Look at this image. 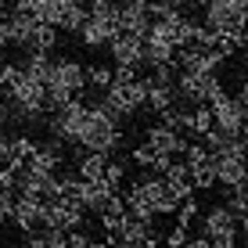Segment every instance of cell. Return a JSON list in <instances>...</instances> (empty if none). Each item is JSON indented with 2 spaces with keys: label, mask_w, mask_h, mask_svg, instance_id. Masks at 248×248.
<instances>
[{
  "label": "cell",
  "mask_w": 248,
  "mask_h": 248,
  "mask_svg": "<svg viewBox=\"0 0 248 248\" xmlns=\"http://www.w3.org/2000/svg\"><path fill=\"white\" fill-rule=\"evenodd\" d=\"M0 90H4L0 97L7 101V112L25 119V123H36V119L47 112L44 108V83H40L36 76H29L25 68H18V72L11 76V83L0 87Z\"/></svg>",
  "instance_id": "1"
},
{
  "label": "cell",
  "mask_w": 248,
  "mask_h": 248,
  "mask_svg": "<svg viewBox=\"0 0 248 248\" xmlns=\"http://www.w3.org/2000/svg\"><path fill=\"white\" fill-rule=\"evenodd\" d=\"M76 144H79L83 151H105V155H112V151L123 148V130L112 123V119H105L93 108V101H87V108H83V119H79V133H76Z\"/></svg>",
  "instance_id": "2"
},
{
  "label": "cell",
  "mask_w": 248,
  "mask_h": 248,
  "mask_svg": "<svg viewBox=\"0 0 248 248\" xmlns=\"http://www.w3.org/2000/svg\"><path fill=\"white\" fill-rule=\"evenodd\" d=\"M209 108H212V126H219V130H227V133H245V115H248L245 79H241L237 97H230V93L219 87V90L209 97Z\"/></svg>",
  "instance_id": "3"
},
{
  "label": "cell",
  "mask_w": 248,
  "mask_h": 248,
  "mask_svg": "<svg viewBox=\"0 0 248 248\" xmlns=\"http://www.w3.org/2000/svg\"><path fill=\"white\" fill-rule=\"evenodd\" d=\"M176 97L184 105H209V97L219 90V76L216 72H194V68H180L176 72Z\"/></svg>",
  "instance_id": "4"
},
{
  "label": "cell",
  "mask_w": 248,
  "mask_h": 248,
  "mask_svg": "<svg viewBox=\"0 0 248 248\" xmlns=\"http://www.w3.org/2000/svg\"><path fill=\"white\" fill-rule=\"evenodd\" d=\"M101 93L112 101L119 112H123V119H130V115H137V112H144V108H148V90H144V79H126V83H115V79H112Z\"/></svg>",
  "instance_id": "5"
},
{
  "label": "cell",
  "mask_w": 248,
  "mask_h": 248,
  "mask_svg": "<svg viewBox=\"0 0 248 248\" xmlns=\"http://www.w3.org/2000/svg\"><path fill=\"white\" fill-rule=\"evenodd\" d=\"M202 234L209 237V245H216V248H234L237 245V219H234V212H230L227 205L209 209L205 219H202Z\"/></svg>",
  "instance_id": "6"
},
{
  "label": "cell",
  "mask_w": 248,
  "mask_h": 248,
  "mask_svg": "<svg viewBox=\"0 0 248 248\" xmlns=\"http://www.w3.org/2000/svg\"><path fill=\"white\" fill-rule=\"evenodd\" d=\"M245 7L237 0H205V25L216 32H230V29H245Z\"/></svg>",
  "instance_id": "7"
},
{
  "label": "cell",
  "mask_w": 248,
  "mask_h": 248,
  "mask_svg": "<svg viewBox=\"0 0 248 248\" xmlns=\"http://www.w3.org/2000/svg\"><path fill=\"white\" fill-rule=\"evenodd\" d=\"M115 29H119V15H87V22H83L76 32H79V40L87 47L97 50V47H105L108 40L115 36Z\"/></svg>",
  "instance_id": "8"
},
{
  "label": "cell",
  "mask_w": 248,
  "mask_h": 248,
  "mask_svg": "<svg viewBox=\"0 0 248 248\" xmlns=\"http://www.w3.org/2000/svg\"><path fill=\"white\" fill-rule=\"evenodd\" d=\"M112 50L115 65H140V54H144V36H137L130 29H115V36L105 44Z\"/></svg>",
  "instance_id": "9"
},
{
  "label": "cell",
  "mask_w": 248,
  "mask_h": 248,
  "mask_svg": "<svg viewBox=\"0 0 248 248\" xmlns=\"http://www.w3.org/2000/svg\"><path fill=\"white\" fill-rule=\"evenodd\" d=\"M40 209H44V202H40V198H25V194H15L7 219H15V227H18L22 234H32L36 227H44V223H40Z\"/></svg>",
  "instance_id": "10"
},
{
  "label": "cell",
  "mask_w": 248,
  "mask_h": 248,
  "mask_svg": "<svg viewBox=\"0 0 248 248\" xmlns=\"http://www.w3.org/2000/svg\"><path fill=\"white\" fill-rule=\"evenodd\" d=\"M151 25L148 0H119V29H130L137 36H144Z\"/></svg>",
  "instance_id": "11"
},
{
  "label": "cell",
  "mask_w": 248,
  "mask_h": 248,
  "mask_svg": "<svg viewBox=\"0 0 248 248\" xmlns=\"http://www.w3.org/2000/svg\"><path fill=\"white\" fill-rule=\"evenodd\" d=\"M112 191H115V187L108 184L105 176H93V180H79V184H76V194H72V198L79 202L87 212H97V209H101V202H105Z\"/></svg>",
  "instance_id": "12"
},
{
  "label": "cell",
  "mask_w": 248,
  "mask_h": 248,
  "mask_svg": "<svg viewBox=\"0 0 248 248\" xmlns=\"http://www.w3.org/2000/svg\"><path fill=\"white\" fill-rule=\"evenodd\" d=\"M148 148H155L158 155H180L187 148V137H180L176 130H169V126H148Z\"/></svg>",
  "instance_id": "13"
},
{
  "label": "cell",
  "mask_w": 248,
  "mask_h": 248,
  "mask_svg": "<svg viewBox=\"0 0 248 248\" xmlns=\"http://www.w3.org/2000/svg\"><path fill=\"white\" fill-rule=\"evenodd\" d=\"M212 166H216V184H223V187L245 184V158H237V155H212Z\"/></svg>",
  "instance_id": "14"
},
{
  "label": "cell",
  "mask_w": 248,
  "mask_h": 248,
  "mask_svg": "<svg viewBox=\"0 0 248 248\" xmlns=\"http://www.w3.org/2000/svg\"><path fill=\"white\" fill-rule=\"evenodd\" d=\"M144 90H148V108H155V112H162V108H169V105L180 101L173 83H151V79H144Z\"/></svg>",
  "instance_id": "15"
},
{
  "label": "cell",
  "mask_w": 248,
  "mask_h": 248,
  "mask_svg": "<svg viewBox=\"0 0 248 248\" xmlns=\"http://www.w3.org/2000/svg\"><path fill=\"white\" fill-rule=\"evenodd\" d=\"M105 162H108L105 151H87V155H79V162H76V176L79 180H93V176L105 173Z\"/></svg>",
  "instance_id": "16"
},
{
  "label": "cell",
  "mask_w": 248,
  "mask_h": 248,
  "mask_svg": "<svg viewBox=\"0 0 248 248\" xmlns=\"http://www.w3.org/2000/svg\"><path fill=\"white\" fill-rule=\"evenodd\" d=\"M54 47H58V29L47 22H36V29L29 36V50H54Z\"/></svg>",
  "instance_id": "17"
},
{
  "label": "cell",
  "mask_w": 248,
  "mask_h": 248,
  "mask_svg": "<svg viewBox=\"0 0 248 248\" xmlns=\"http://www.w3.org/2000/svg\"><path fill=\"white\" fill-rule=\"evenodd\" d=\"M191 184L202 187V191H212L216 187V166H212V155L198 162V166H191Z\"/></svg>",
  "instance_id": "18"
},
{
  "label": "cell",
  "mask_w": 248,
  "mask_h": 248,
  "mask_svg": "<svg viewBox=\"0 0 248 248\" xmlns=\"http://www.w3.org/2000/svg\"><path fill=\"white\" fill-rule=\"evenodd\" d=\"M50 62H54V58H50V50H29V62H25L22 68L44 83V79H47V72H50Z\"/></svg>",
  "instance_id": "19"
},
{
  "label": "cell",
  "mask_w": 248,
  "mask_h": 248,
  "mask_svg": "<svg viewBox=\"0 0 248 248\" xmlns=\"http://www.w3.org/2000/svg\"><path fill=\"white\" fill-rule=\"evenodd\" d=\"M230 191V202H227V209L234 212V219L241 223V230H245V212H248V198H245V184H234V187H227Z\"/></svg>",
  "instance_id": "20"
},
{
  "label": "cell",
  "mask_w": 248,
  "mask_h": 248,
  "mask_svg": "<svg viewBox=\"0 0 248 248\" xmlns=\"http://www.w3.org/2000/svg\"><path fill=\"white\" fill-rule=\"evenodd\" d=\"M212 126V108L209 105H194V112H191V126H187V133H194V137H202L205 130Z\"/></svg>",
  "instance_id": "21"
},
{
  "label": "cell",
  "mask_w": 248,
  "mask_h": 248,
  "mask_svg": "<svg viewBox=\"0 0 248 248\" xmlns=\"http://www.w3.org/2000/svg\"><path fill=\"white\" fill-rule=\"evenodd\" d=\"M108 83H112V68H108V65H90V68H87V87L105 90Z\"/></svg>",
  "instance_id": "22"
},
{
  "label": "cell",
  "mask_w": 248,
  "mask_h": 248,
  "mask_svg": "<svg viewBox=\"0 0 248 248\" xmlns=\"http://www.w3.org/2000/svg\"><path fill=\"white\" fill-rule=\"evenodd\" d=\"M7 148H11V155L29 158L32 151H36V140H32V137H11V140H7Z\"/></svg>",
  "instance_id": "23"
},
{
  "label": "cell",
  "mask_w": 248,
  "mask_h": 248,
  "mask_svg": "<svg viewBox=\"0 0 248 248\" xmlns=\"http://www.w3.org/2000/svg\"><path fill=\"white\" fill-rule=\"evenodd\" d=\"M155 155H158V151H155V148H148V144H140V148H133V151H130L133 166H140V169H151V166H155Z\"/></svg>",
  "instance_id": "24"
},
{
  "label": "cell",
  "mask_w": 248,
  "mask_h": 248,
  "mask_svg": "<svg viewBox=\"0 0 248 248\" xmlns=\"http://www.w3.org/2000/svg\"><path fill=\"white\" fill-rule=\"evenodd\" d=\"M180 155H184V162H187V166H198V162H205V158H209V148H205V144L187 140V148L180 151Z\"/></svg>",
  "instance_id": "25"
},
{
  "label": "cell",
  "mask_w": 248,
  "mask_h": 248,
  "mask_svg": "<svg viewBox=\"0 0 248 248\" xmlns=\"http://www.w3.org/2000/svg\"><path fill=\"white\" fill-rule=\"evenodd\" d=\"M101 176H105L112 187H119L126 180V162H105V173H101Z\"/></svg>",
  "instance_id": "26"
},
{
  "label": "cell",
  "mask_w": 248,
  "mask_h": 248,
  "mask_svg": "<svg viewBox=\"0 0 248 248\" xmlns=\"http://www.w3.org/2000/svg\"><path fill=\"white\" fill-rule=\"evenodd\" d=\"M187 237H191V234H187V227H180V223H176L173 230H169V234H162V245H173V248H180V245H187Z\"/></svg>",
  "instance_id": "27"
},
{
  "label": "cell",
  "mask_w": 248,
  "mask_h": 248,
  "mask_svg": "<svg viewBox=\"0 0 248 248\" xmlns=\"http://www.w3.org/2000/svg\"><path fill=\"white\" fill-rule=\"evenodd\" d=\"M112 79H115V83L137 79V65H115V68H112Z\"/></svg>",
  "instance_id": "28"
},
{
  "label": "cell",
  "mask_w": 248,
  "mask_h": 248,
  "mask_svg": "<svg viewBox=\"0 0 248 248\" xmlns=\"http://www.w3.org/2000/svg\"><path fill=\"white\" fill-rule=\"evenodd\" d=\"M22 65H15V62H7V58H0V87H7L11 83V76L18 72Z\"/></svg>",
  "instance_id": "29"
},
{
  "label": "cell",
  "mask_w": 248,
  "mask_h": 248,
  "mask_svg": "<svg viewBox=\"0 0 248 248\" xmlns=\"http://www.w3.org/2000/svg\"><path fill=\"white\" fill-rule=\"evenodd\" d=\"M0 140H4V130H0Z\"/></svg>",
  "instance_id": "30"
},
{
  "label": "cell",
  "mask_w": 248,
  "mask_h": 248,
  "mask_svg": "<svg viewBox=\"0 0 248 248\" xmlns=\"http://www.w3.org/2000/svg\"><path fill=\"white\" fill-rule=\"evenodd\" d=\"M237 4H248V0H237Z\"/></svg>",
  "instance_id": "31"
}]
</instances>
